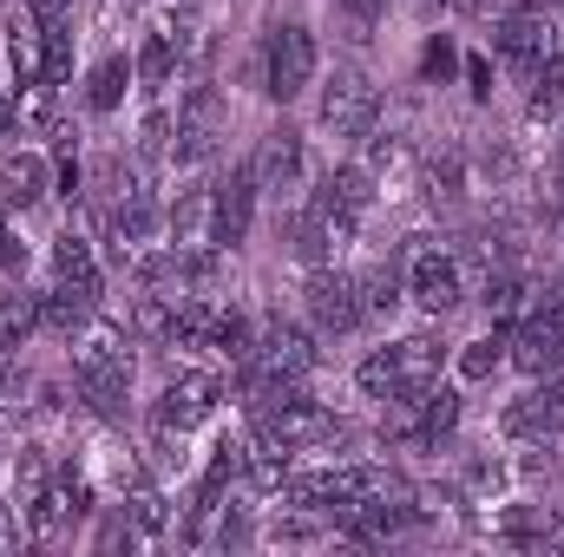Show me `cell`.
Listing matches in <instances>:
<instances>
[{
	"label": "cell",
	"mask_w": 564,
	"mask_h": 557,
	"mask_svg": "<svg viewBox=\"0 0 564 557\" xmlns=\"http://www.w3.org/2000/svg\"><path fill=\"white\" fill-rule=\"evenodd\" d=\"M446 361H453V341L440 335V321H421V328L388 335L381 348H368V354L355 361V394L381 407V401H394V394H414L426 381H440Z\"/></svg>",
	"instance_id": "cell-3"
},
{
	"label": "cell",
	"mask_w": 564,
	"mask_h": 557,
	"mask_svg": "<svg viewBox=\"0 0 564 557\" xmlns=\"http://www.w3.org/2000/svg\"><path fill=\"white\" fill-rule=\"evenodd\" d=\"M459 86H466L473 106H492V92H499V66H492L486 46H466V59H459Z\"/></svg>",
	"instance_id": "cell-31"
},
{
	"label": "cell",
	"mask_w": 564,
	"mask_h": 557,
	"mask_svg": "<svg viewBox=\"0 0 564 557\" xmlns=\"http://www.w3.org/2000/svg\"><path fill=\"white\" fill-rule=\"evenodd\" d=\"M224 394H230L224 368H217V361H191V368H177V374L151 394L144 419L164 426V433H191V439H197L210 419L224 414Z\"/></svg>",
	"instance_id": "cell-8"
},
{
	"label": "cell",
	"mask_w": 564,
	"mask_h": 557,
	"mask_svg": "<svg viewBox=\"0 0 564 557\" xmlns=\"http://www.w3.org/2000/svg\"><path fill=\"white\" fill-rule=\"evenodd\" d=\"M230 139V92L204 73H191L177 86V106H171V171H204L224 157Z\"/></svg>",
	"instance_id": "cell-5"
},
{
	"label": "cell",
	"mask_w": 564,
	"mask_h": 557,
	"mask_svg": "<svg viewBox=\"0 0 564 557\" xmlns=\"http://www.w3.org/2000/svg\"><path fill=\"white\" fill-rule=\"evenodd\" d=\"M243 164L257 171L263 197H295V190L315 177V164H308V139H302L295 125H282V119L257 144H250V157H243Z\"/></svg>",
	"instance_id": "cell-13"
},
{
	"label": "cell",
	"mask_w": 564,
	"mask_h": 557,
	"mask_svg": "<svg viewBox=\"0 0 564 557\" xmlns=\"http://www.w3.org/2000/svg\"><path fill=\"white\" fill-rule=\"evenodd\" d=\"M171 7H177V0H171Z\"/></svg>",
	"instance_id": "cell-37"
},
{
	"label": "cell",
	"mask_w": 564,
	"mask_h": 557,
	"mask_svg": "<svg viewBox=\"0 0 564 557\" xmlns=\"http://www.w3.org/2000/svg\"><path fill=\"white\" fill-rule=\"evenodd\" d=\"M486 538L492 545H512V551H545L564 538V512L558 505H532V499H492V518H486Z\"/></svg>",
	"instance_id": "cell-15"
},
{
	"label": "cell",
	"mask_w": 564,
	"mask_h": 557,
	"mask_svg": "<svg viewBox=\"0 0 564 557\" xmlns=\"http://www.w3.org/2000/svg\"><path fill=\"white\" fill-rule=\"evenodd\" d=\"M401 282H408V308L421 321H446L473 302V270L446 237H408L401 250Z\"/></svg>",
	"instance_id": "cell-4"
},
{
	"label": "cell",
	"mask_w": 564,
	"mask_h": 557,
	"mask_svg": "<svg viewBox=\"0 0 564 557\" xmlns=\"http://www.w3.org/2000/svg\"><path fill=\"white\" fill-rule=\"evenodd\" d=\"M73 354V394L93 407L99 419H126L132 414V387H139V341L126 335L119 315L99 308V321L66 348Z\"/></svg>",
	"instance_id": "cell-1"
},
{
	"label": "cell",
	"mask_w": 564,
	"mask_h": 557,
	"mask_svg": "<svg viewBox=\"0 0 564 557\" xmlns=\"http://www.w3.org/2000/svg\"><path fill=\"white\" fill-rule=\"evenodd\" d=\"M341 20H355V26H375V20H388V7L394 0H328Z\"/></svg>",
	"instance_id": "cell-33"
},
{
	"label": "cell",
	"mask_w": 564,
	"mask_h": 557,
	"mask_svg": "<svg viewBox=\"0 0 564 557\" xmlns=\"http://www.w3.org/2000/svg\"><path fill=\"white\" fill-rule=\"evenodd\" d=\"M0 59H7V86L13 92H26V86H46V26H40V13L20 0L13 13H7V26H0Z\"/></svg>",
	"instance_id": "cell-18"
},
{
	"label": "cell",
	"mask_w": 564,
	"mask_h": 557,
	"mask_svg": "<svg viewBox=\"0 0 564 557\" xmlns=\"http://www.w3.org/2000/svg\"><path fill=\"white\" fill-rule=\"evenodd\" d=\"M459 59H466L459 33L433 26V33L421 40V59H414V73H421V86H459Z\"/></svg>",
	"instance_id": "cell-28"
},
{
	"label": "cell",
	"mask_w": 564,
	"mask_h": 557,
	"mask_svg": "<svg viewBox=\"0 0 564 557\" xmlns=\"http://www.w3.org/2000/svg\"><path fill=\"white\" fill-rule=\"evenodd\" d=\"M499 439L506 446H564V381H525L499 407Z\"/></svg>",
	"instance_id": "cell-11"
},
{
	"label": "cell",
	"mask_w": 564,
	"mask_h": 557,
	"mask_svg": "<svg viewBox=\"0 0 564 557\" xmlns=\"http://www.w3.org/2000/svg\"><path fill=\"white\" fill-rule=\"evenodd\" d=\"M26 538V518H20V505H13V492H7V479H0V551H13Z\"/></svg>",
	"instance_id": "cell-32"
},
{
	"label": "cell",
	"mask_w": 564,
	"mask_h": 557,
	"mask_svg": "<svg viewBox=\"0 0 564 557\" xmlns=\"http://www.w3.org/2000/svg\"><path fill=\"white\" fill-rule=\"evenodd\" d=\"M53 472H59V452H53L46 439H20V452H13V466H7V492H13V505L26 512V505L46 492Z\"/></svg>",
	"instance_id": "cell-25"
},
{
	"label": "cell",
	"mask_w": 564,
	"mask_h": 557,
	"mask_svg": "<svg viewBox=\"0 0 564 557\" xmlns=\"http://www.w3.org/2000/svg\"><path fill=\"white\" fill-rule=\"evenodd\" d=\"M302 315H308V328L322 341H348V335L368 328L361 321V288H355V276L341 263H315L308 270V282H302Z\"/></svg>",
	"instance_id": "cell-9"
},
{
	"label": "cell",
	"mask_w": 564,
	"mask_h": 557,
	"mask_svg": "<svg viewBox=\"0 0 564 557\" xmlns=\"http://www.w3.org/2000/svg\"><path fill=\"white\" fill-rule=\"evenodd\" d=\"M257 204H263L257 171H250L243 157L224 164V171H217V250H224V256L250 243V230H257Z\"/></svg>",
	"instance_id": "cell-17"
},
{
	"label": "cell",
	"mask_w": 564,
	"mask_h": 557,
	"mask_svg": "<svg viewBox=\"0 0 564 557\" xmlns=\"http://www.w3.org/2000/svg\"><path fill=\"white\" fill-rule=\"evenodd\" d=\"M0 86H7V59H0Z\"/></svg>",
	"instance_id": "cell-36"
},
{
	"label": "cell",
	"mask_w": 564,
	"mask_h": 557,
	"mask_svg": "<svg viewBox=\"0 0 564 557\" xmlns=\"http://www.w3.org/2000/svg\"><path fill=\"white\" fill-rule=\"evenodd\" d=\"M322 79V40L308 20H270L243 59V86L270 106H295L302 92H315Z\"/></svg>",
	"instance_id": "cell-2"
},
{
	"label": "cell",
	"mask_w": 564,
	"mask_h": 557,
	"mask_svg": "<svg viewBox=\"0 0 564 557\" xmlns=\"http://www.w3.org/2000/svg\"><path fill=\"white\" fill-rule=\"evenodd\" d=\"M20 518H26V538H33V545H66V538H79V525L99 518V479H93V466L59 459V472L46 479V492H40Z\"/></svg>",
	"instance_id": "cell-6"
},
{
	"label": "cell",
	"mask_w": 564,
	"mask_h": 557,
	"mask_svg": "<svg viewBox=\"0 0 564 557\" xmlns=\"http://www.w3.org/2000/svg\"><path fill=\"white\" fill-rule=\"evenodd\" d=\"M0 144H13V86H0Z\"/></svg>",
	"instance_id": "cell-35"
},
{
	"label": "cell",
	"mask_w": 564,
	"mask_h": 557,
	"mask_svg": "<svg viewBox=\"0 0 564 557\" xmlns=\"http://www.w3.org/2000/svg\"><path fill=\"white\" fill-rule=\"evenodd\" d=\"M381 86H375V73L368 66H335V73H322L315 79V132L322 139H368L375 125H381Z\"/></svg>",
	"instance_id": "cell-7"
},
{
	"label": "cell",
	"mask_w": 564,
	"mask_h": 557,
	"mask_svg": "<svg viewBox=\"0 0 564 557\" xmlns=\"http://www.w3.org/2000/svg\"><path fill=\"white\" fill-rule=\"evenodd\" d=\"M519 86H525V119H532V125H552L564 112V46H552Z\"/></svg>",
	"instance_id": "cell-26"
},
{
	"label": "cell",
	"mask_w": 564,
	"mask_h": 557,
	"mask_svg": "<svg viewBox=\"0 0 564 557\" xmlns=\"http://www.w3.org/2000/svg\"><path fill=\"white\" fill-rule=\"evenodd\" d=\"M40 282L46 288H73V295H86V302H106V256H99V237H86L79 223H66L46 250H40Z\"/></svg>",
	"instance_id": "cell-10"
},
{
	"label": "cell",
	"mask_w": 564,
	"mask_h": 557,
	"mask_svg": "<svg viewBox=\"0 0 564 557\" xmlns=\"http://www.w3.org/2000/svg\"><path fill=\"white\" fill-rule=\"evenodd\" d=\"M355 288H361V321H368V328H394V321L408 315V282H401V263L361 270Z\"/></svg>",
	"instance_id": "cell-24"
},
{
	"label": "cell",
	"mask_w": 564,
	"mask_h": 557,
	"mask_svg": "<svg viewBox=\"0 0 564 557\" xmlns=\"http://www.w3.org/2000/svg\"><path fill=\"white\" fill-rule=\"evenodd\" d=\"M46 26V86H73V66H79V33H73V20H40Z\"/></svg>",
	"instance_id": "cell-29"
},
{
	"label": "cell",
	"mask_w": 564,
	"mask_h": 557,
	"mask_svg": "<svg viewBox=\"0 0 564 557\" xmlns=\"http://www.w3.org/2000/svg\"><path fill=\"white\" fill-rule=\"evenodd\" d=\"M308 197H322V204H335V210L368 217V210L381 204V177L368 171V157H361V151H348V157H335V164L315 177V190H308Z\"/></svg>",
	"instance_id": "cell-21"
},
{
	"label": "cell",
	"mask_w": 564,
	"mask_h": 557,
	"mask_svg": "<svg viewBox=\"0 0 564 557\" xmlns=\"http://www.w3.org/2000/svg\"><path fill=\"white\" fill-rule=\"evenodd\" d=\"M446 374H453L459 387H492V381L506 374V328H486V335L459 341L453 361H446Z\"/></svg>",
	"instance_id": "cell-23"
},
{
	"label": "cell",
	"mask_w": 564,
	"mask_h": 557,
	"mask_svg": "<svg viewBox=\"0 0 564 557\" xmlns=\"http://www.w3.org/2000/svg\"><path fill=\"white\" fill-rule=\"evenodd\" d=\"M132 92H139V73H132V53H126V46L99 53V59L79 73V112H86V119H119Z\"/></svg>",
	"instance_id": "cell-19"
},
{
	"label": "cell",
	"mask_w": 564,
	"mask_h": 557,
	"mask_svg": "<svg viewBox=\"0 0 564 557\" xmlns=\"http://www.w3.org/2000/svg\"><path fill=\"white\" fill-rule=\"evenodd\" d=\"M552 46H558V20H539V13H492L486 20V53L512 79H525Z\"/></svg>",
	"instance_id": "cell-12"
},
{
	"label": "cell",
	"mask_w": 564,
	"mask_h": 557,
	"mask_svg": "<svg viewBox=\"0 0 564 557\" xmlns=\"http://www.w3.org/2000/svg\"><path fill=\"white\" fill-rule=\"evenodd\" d=\"M53 197V151L33 139H13L0 144V204L13 210V217H26V210H40Z\"/></svg>",
	"instance_id": "cell-14"
},
{
	"label": "cell",
	"mask_w": 564,
	"mask_h": 557,
	"mask_svg": "<svg viewBox=\"0 0 564 557\" xmlns=\"http://www.w3.org/2000/svg\"><path fill=\"white\" fill-rule=\"evenodd\" d=\"M40 20H79V0H26Z\"/></svg>",
	"instance_id": "cell-34"
},
{
	"label": "cell",
	"mask_w": 564,
	"mask_h": 557,
	"mask_svg": "<svg viewBox=\"0 0 564 557\" xmlns=\"http://www.w3.org/2000/svg\"><path fill=\"white\" fill-rule=\"evenodd\" d=\"M33 270H40V250L26 243L20 217H7V223H0V282H26Z\"/></svg>",
	"instance_id": "cell-30"
},
{
	"label": "cell",
	"mask_w": 564,
	"mask_h": 557,
	"mask_svg": "<svg viewBox=\"0 0 564 557\" xmlns=\"http://www.w3.org/2000/svg\"><path fill=\"white\" fill-rule=\"evenodd\" d=\"M99 308H106V302H86V295H73V288H46V282H40V335L59 341V348H73V341L99 321Z\"/></svg>",
	"instance_id": "cell-22"
},
{
	"label": "cell",
	"mask_w": 564,
	"mask_h": 557,
	"mask_svg": "<svg viewBox=\"0 0 564 557\" xmlns=\"http://www.w3.org/2000/svg\"><path fill=\"white\" fill-rule=\"evenodd\" d=\"M40 341V288L26 282H0V348Z\"/></svg>",
	"instance_id": "cell-27"
},
{
	"label": "cell",
	"mask_w": 564,
	"mask_h": 557,
	"mask_svg": "<svg viewBox=\"0 0 564 557\" xmlns=\"http://www.w3.org/2000/svg\"><path fill=\"white\" fill-rule=\"evenodd\" d=\"M164 243H177V250H217V171L191 177L177 197H164Z\"/></svg>",
	"instance_id": "cell-16"
},
{
	"label": "cell",
	"mask_w": 564,
	"mask_h": 557,
	"mask_svg": "<svg viewBox=\"0 0 564 557\" xmlns=\"http://www.w3.org/2000/svg\"><path fill=\"white\" fill-rule=\"evenodd\" d=\"M132 73H139V92L144 99H164L191 66H184V46H177V33L164 26V13L151 20L139 33V46H132Z\"/></svg>",
	"instance_id": "cell-20"
}]
</instances>
